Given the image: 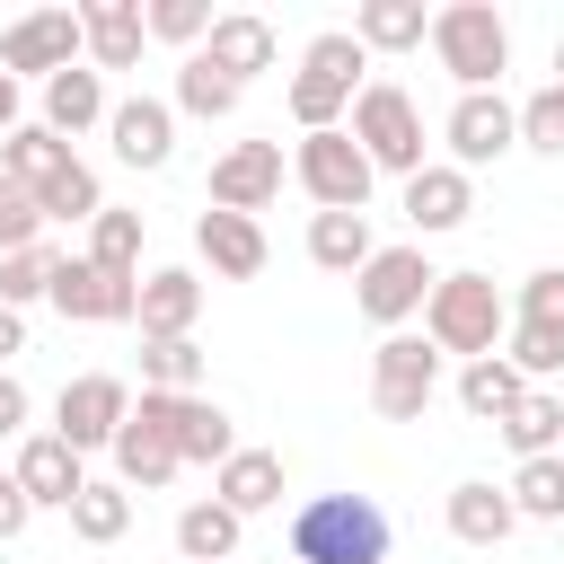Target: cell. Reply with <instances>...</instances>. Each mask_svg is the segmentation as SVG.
Wrapping results in <instances>:
<instances>
[{"instance_id": "ac0fdd59", "label": "cell", "mask_w": 564, "mask_h": 564, "mask_svg": "<svg viewBox=\"0 0 564 564\" xmlns=\"http://www.w3.org/2000/svg\"><path fill=\"white\" fill-rule=\"evenodd\" d=\"M194 256H203L220 282H256L273 247H264V229H256L247 212H203V220H194Z\"/></svg>"}, {"instance_id": "e0dca14e", "label": "cell", "mask_w": 564, "mask_h": 564, "mask_svg": "<svg viewBox=\"0 0 564 564\" xmlns=\"http://www.w3.org/2000/svg\"><path fill=\"white\" fill-rule=\"evenodd\" d=\"M467 212H476V176H467V167L432 159L423 176H405V220H414V238H441V229H458Z\"/></svg>"}, {"instance_id": "f6af8a7d", "label": "cell", "mask_w": 564, "mask_h": 564, "mask_svg": "<svg viewBox=\"0 0 564 564\" xmlns=\"http://www.w3.org/2000/svg\"><path fill=\"white\" fill-rule=\"evenodd\" d=\"M26 388H18V370H0V441H26Z\"/></svg>"}, {"instance_id": "681fc988", "label": "cell", "mask_w": 564, "mask_h": 564, "mask_svg": "<svg viewBox=\"0 0 564 564\" xmlns=\"http://www.w3.org/2000/svg\"><path fill=\"white\" fill-rule=\"evenodd\" d=\"M282 564H291V555H282Z\"/></svg>"}, {"instance_id": "cb8c5ba5", "label": "cell", "mask_w": 564, "mask_h": 564, "mask_svg": "<svg viewBox=\"0 0 564 564\" xmlns=\"http://www.w3.org/2000/svg\"><path fill=\"white\" fill-rule=\"evenodd\" d=\"M176 458L185 467H229L238 458V423L220 397H176Z\"/></svg>"}, {"instance_id": "9c48e42d", "label": "cell", "mask_w": 564, "mask_h": 564, "mask_svg": "<svg viewBox=\"0 0 564 564\" xmlns=\"http://www.w3.org/2000/svg\"><path fill=\"white\" fill-rule=\"evenodd\" d=\"M432 264H423V247H379L361 273H352V308L370 317V326H405V317H423V300H432Z\"/></svg>"}, {"instance_id": "74e56055", "label": "cell", "mask_w": 564, "mask_h": 564, "mask_svg": "<svg viewBox=\"0 0 564 564\" xmlns=\"http://www.w3.org/2000/svg\"><path fill=\"white\" fill-rule=\"evenodd\" d=\"M511 511H520V520H564V449L511 467Z\"/></svg>"}, {"instance_id": "3957f363", "label": "cell", "mask_w": 564, "mask_h": 564, "mask_svg": "<svg viewBox=\"0 0 564 564\" xmlns=\"http://www.w3.org/2000/svg\"><path fill=\"white\" fill-rule=\"evenodd\" d=\"M423 335H432L441 352H467V361L502 352L511 308H502L494 273H441V282H432V300H423Z\"/></svg>"}, {"instance_id": "d6a6232c", "label": "cell", "mask_w": 564, "mask_h": 564, "mask_svg": "<svg viewBox=\"0 0 564 564\" xmlns=\"http://www.w3.org/2000/svg\"><path fill=\"white\" fill-rule=\"evenodd\" d=\"M176 115H194V123H229V115H238V79H220L203 53H185V70H176Z\"/></svg>"}, {"instance_id": "277c9868", "label": "cell", "mask_w": 564, "mask_h": 564, "mask_svg": "<svg viewBox=\"0 0 564 564\" xmlns=\"http://www.w3.org/2000/svg\"><path fill=\"white\" fill-rule=\"evenodd\" d=\"M432 53H441V70L458 79V97H476V88H502V70H511V26L494 18V0H449V9H432Z\"/></svg>"}, {"instance_id": "603a6c76", "label": "cell", "mask_w": 564, "mask_h": 564, "mask_svg": "<svg viewBox=\"0 0 564 564\" xmlns=\"http://www.w3.org/2000/svg\"><path fill=\"white\" fill-rule=\"evenodd\" d=\"M511 529H520V511H511V485H485V476L449 485V538H458V546H502Z\"/></svg>"}, {"instance_id": "d4e9b609", "label": "cell", "mask_w": 564, "mask_h": 564, "mask_svg": "<svg viewBox=\"0 0 564 564\" xmlns=\"http://www.w3.org/2000/svg\"><path fill=\"white\" fill-rule=\"evenodd\" d=\"M212 502H229L238 520L282 502V449H238L229 467H212Z\"/></svg>"}, {"instance_id": "ba28073f", "label": "cell", "mask_w": 564, "mask_h": 564, "mask_svg": "<svg viewBox=\"0 0 564 564\" xmlns=\"http://www.w3.org/2000/svg\"><path fill=\"white\" fill-rule=\"evenodd\" d=\"M432 388H441V344L432 335H379V352H370V405L388 423H423Z\"/></svg>"}, {"instance_id": "7dc6e473", "label": "cell", "mask_w": 564, "mask_h": 564, "mask_svg": "<svg viewBox=\"0 0 564 564\" xmlns=\"http://www.w3.org/2000/svg\"><path fill=\"white\" fill-rule=\"evenodd\" d=\"M18 123H26V115H18V79H9V70H0V141H9V132H18Z\"/></svg>"}, {"instance_id": "d590c367", "label": "cell", "mask_w": 564, "mask_h": 564, "mask_svg": "<svg viewBox=\"0 0 564 564\" xmlns=\"http://www.w3.org/2000/svg\"><path fill=\"white\" fill-rule=\"evenodd\" d=\"M88 264H106V273H132L141 282V212H97L88 220Z\"/></svg>"}, {"instance_id": "ffe728a7", "label": "cell", "mask_w": 564, "mask_h": 564, "mask_svg": "<svg viewBox=\"0 0 564 564\" xmlns=\"http://www.w3.org/2000/svg\"><path fill=\"white\" fill-rule=\"evenodd\" d=\"M79 26H88V70H132L141 44H150V9L141 0H88Z\"/></svg>"}, {"instance_id": "8992f818", "label": "cell", "mask_w": 564, "mask_h": 564, "mask_svg": "<svg viewBox=\"0 0 564 564\" xmlns=\"http://www.w3.org/2000/svg\"><path fill=\"white\" fill-rule=\"evenodd\" d=\"M352 141L370 150V167H388V176H423L432 159H423V115H414V97L397 88V79H370L361 97H352Z\"/></svg>"}, {"instance_id": "ee69618b", "label": "cell", "mask_w": 564, "mask_h": 564, "mask_svg": "<svg viewBox=\"0 0 564 564\" xmlns=\"http://www.w3.org/2000/svg\"><path fill=\"white\" fill-rule=\"evenodd\" d=\"M26 520H35L26 485H18V476H0V546H9V538H26Z\"/></svg>"}, {"instance_id": "8fae6325", "label": "cell", "mask_w": 564, "mask_h": 564, "mask_svg": "<svg viewBox=\"0 0 564 564\" xmlns=\"http://www.w3.org/2000/svg\"><path fill=\"white\" fill-rule=\"evenodd\" d=\"M88 53V26H79V9H35V18H18L9 35H0V70L9 79H53V70H70Z\"/></svg>"}, {"instance_id": "4316f807", "label": "cell", "mask_w": 564, "mask_h": 564, "mask_svg": "<svg viewBox=\"0 0 564 564\" xmlns=\"http://www.w3.org/2000/svg\"><path fill=\"white\" fill-rule=\"evenodd\" d=\"M352 35H361V53H414L432 35V18H423V0H361Z\"/></svg>"}, {"instance_id": "4dcf8cb0", "label": "cell", "mask_w": 564, "mask_h": 564, "mask_svg": "<svg viewBox=\"0 0 564 564\" xmlns=\"http://www.w3.org/2000/svg\"><path fill=\"white\" fill-rule=\"evenodd\" d=\"M0 167L35 194L44 176H62V167H70V141H62V132H44V123H18V132L0 141Z\"/></svg>"}, {"instance_id": "7bdbcfd3", "label": "cell", "mask_w": 564, "mask_h": 564, "mask_svg": "<svg viewBox=\"0 0 564 564\" xmlns=\"http://www.w3.org/2000/svg\"><path fill=\"white\" fill-rule=\"evenodd\" d=\"M511 317H555L564 326V264H538L529 282H520V308Z\"/></svg>"}, {"instance_id": "f1b7e54d", "label": "cell", "mask_w": 564, "mask_h": 564, "mask_svg": "<svg viewBox=\"0 0 564 564\" xmlns=\"http://www.w3.org/2000/svg\"><path fill=\"white\" fill-rule=\"evenodd\" d=\"M520 397H529V379H520L502 352H485V361H467V370H458V405H467L476 423H502Z\"/></svg>"}, {"instance_id": "836d02e7", "label": "cell", "mask_w": 564, "mask_h": 564, "mask_svg": "<svg viewBox=\"0 0 564 564\" xmlns=\"http://www.w3.org/2000/svg\"><path fill=\"white\" fill-rule=\"evenodd\" d=\"M35 212H44V229H53V220H97V212H106L97 167H88V159H70L62 176H44V185H35Z\"/></svg>"}, {"instance_id": "5bb4252c", "label": "cell", "mask_w": 564, "mask_h": 564, "mask_svg": "<svg viewBox=\"0 0 564 564\" xmlns=\"http://www.w3.org/2000/svg\"><path fill=\"white\" fill-rule=\"evenodd\" d=\"M282 194V141H238V150H220L212 159V212H264Z\"/></svg>"}, {"instance_id": "44dd1931", "label": "cell", "mask_w": 564, "mask_h": 564, "mask_svg": "<svg viewBox=\"0 0 564 564\" xmlns=\"http://www.w3.org/2000/svg\"><path fill=\"white\" fill-rule=\"evenodd\" d=\"M203 62L220 70V79H256V70H273V26L256 18V9H220L212 18V35H203Z\"/></svg>"}, {"instance_id": "5b68a950", "label": "cell", "mask_w": 564, "mask_h": 564, "mask_svg": "<svg viewBox=\"0 0 564 564\" xmlns=\"http://www.w3.org/2000/svg\"><path fill=\"white\" fill-rule=\"evenodd\" d=\"M291 176H300V194H308L317 212H361L370 185H379V167H370V150L352 141V123H335V132H300Z\"/></svg>"}, {"instance_id": "ab89813d", "label": "cell", "mask_w": 564, "mask_h": 564, "mask_svg": "<svg viewBox=\"0 0 564 564\" xmlns=\"http://www.w3.org/2000/svg\"><path fill=\"white\" fill-rule=\"evenodd\" d=\"M53 264H62V256H53L44 238H35V247H18V256H0V300H9V308L44 300V291H53Z\"/></svg>"}, {"instance_id": "c3c4849f", "label": "cell", "mask_w": 564, "mask_h": 564, "mask_svg": "<svg viewBox=\"0 0 564 564\" xmlns=\"http://www.w3.org/2000/svg\"><path fill=\"white\" fill-rule=\"evenodd\" d=\"M555 88H564V35H555Z\"/></svg>"}, {"instance_id": "1f68e13d", "label": "cell", "mask_w": 564, "mask_h": 564, "mask_svg": "<svg viewBox=\"0 0 564 564\" xmlns=\"http://www.w3.org/2000/svg\"><path fill=\"white\" fill-rule=\"evenodd\" d=\"M502 361H511L529 388H538V379H555V370H564V326H555V317H511Z\"/></svg>"}, {"instance_id": "2e32d148", "label": "cell", "mask_w": 564, "mask_h": 564, "mask_svg": "<svg viewBox=\"0 0 564 564\" xmlns=\"http://www.w3.org/2000/svg\"><path fill=\"white\" fill-rule=\"evenodd\" d=\"M106 141H115L123 167H167V159H176V106H159V97H115Z\"/></svg>"}, {"instance_id": "52a82bcc", "label": "cell", "mask_w": 564, "mask_h": 564, "mask_svg": "<svg viewBox=\"0 0 564 564\" xmlns=\"http://www.w3.org/2000/svg\"><path fill=\"white\" fill-rule=\"evenodd\" d=\"M176 467H185V458H176V397H167V388H141L132 423L115 432V485H123V494H159Z\"/></svg>"}, {"instance_id": "f546056e", "label": "cell", "mask_w": 564, "mask_h": 564, "mask_svg": "<svg viewBox=\"0 0 564 564\" xmlns=\"http://www.w3.org/2000/svg\"><path fill=\"white\" fill-rule=\"evenodd\" d=\"M494 432H502V441H511L520 458H555V449H564V397L529 388V397H520V405H511V414H502Z\"/></svg>"}, {"instance_id": "f35d334b", "label": "cell", "mask_w": 564, "mask_h": 564, "mask_svg": "<svg viewBox=\"0 0 564 564\" xmlns=\"http://www.w3.org/2000/svg\"><path fill=\"white\" fill-rule=\"evenodd\" d=\"M520 150H538V159H564V88H555V79L520 97Z\"/></svg>"}, {"instance_id": "60d3db41", "label": "cell", "mask_w": 564, "mask_h": 564, "mask_svg": "<svg viewBox=\"0 0 564 564\" xmlns=\"http://www.w3.org/2000/svg\"><path fill=\"white\" fill-rule=\"evenodd\" d=\"M44 238V212H35V194L0 167V256H18V247H35Z\"/></svg>"}, {"instance_id": "83f0119b", "label": "cell", "mask_w": 564, "mask_h": 564, "mask_svg": "<svg viewBox=\"0 0 564 564\" xmlns=\"http://www.w3.org/2000/svg\"><path fill=\"white\" fill-rule=\"evenodd\" d=\"M379 247H370V212H317L308 220V264L326 273H361Z\"/></svg>"}, {"instance_id": "484cf974", "label": "cell", "mask_w": 564, "mask_h": 564, "mask_svg": "<svg viewBox=\"0 0 564 564\" xmlns=\"http://www.w3.org/2000/svg\"><path fill=\"white\" fill-rule=\"evenodd\" d=\"M238 529H247V520L203 494V502L176 511V555H185V564H238Z\"/></svg>"}, {"instance_id": "30bf717a", "label": "cell", "mask_w": 564, "mask_h": 564, "mask_svg": "<svg viewBox=\"0 0 564 564\" xmlns=\"http://www.w3.org/2000/svg\"><path fill=\"white\" fill-rule=\"evenodd\" d=\"M132 423V388L115 379V370H79L62 397H53V432L88 458V449H115V432Z\"/></svg>"}, {"instance_id": "7c38bea8", "label": "cell", "mask_w": 564, "mask_h": 564, "mask_svg": "<svg viewBox=\"0 0 564 564\" xmlns=\"http://www.w3.org/2000/svg\"><path fill=\"white\" fill-rule=\"evenodd\" d=\"M441 141H449V167L476 176V167H494L502 150H520V106H502V88H476V97L449 106Z\"/></svg>"}, {"instance_id": "7402d4cb", "label": "cell", "mask_w": 564, "mask_h": 564, "mask_svg": "<svg viewBox=\"0 0 564 564\" xmlns=\"http://www.w3.org/2000/svg\"><path fill=\"white\" fill-rule=\"evenodd\" d=\"M115 115V97H106V70H88V62H70V70H53L44 79V132H88V123H106Z\"/></svg>"}, {"instance_id": "4fadbf2b", "label": "cell", "mask_w": 564, "mask_h": 564, "mask_svg": "<svg viewBox=\"0 0 564 564\" xmlns=\"http://www.w3.org/2000/svg\"><path fill=\"white\" fill-rule=\"evenodd\" d=\"M44 300H53L62 317H79V326H123V317L141 308V282H132V273H106V264H88V256H62Z\"/></svg>"}, {"instance_id": "6da1fadb", "label": "cell", "mask_w": 564, "mask_h": 564, "mask_svg": "<svg viewBox=\"0 0 564 564\" xmlns=\"http://www.w3.org/2000/svg\"><path fill=\"white\" fill-rule=\"evenodd\" d=\"M291 564H388V511L370 494H317L291 511Z\"/></svg>"}, {"instance_id": "7a4b0ae2", "label": "cell", "mask_w": 564, "mask_h": 564, "mask_svg": "<svg viewBox=\"0 0 564 564\" xmlns=\"http://www.w3.org/2000/svg\"><path fill=\"white\" fill-rule=\"evenodd\" d=\"M361 70H370L361 35L326 26V35H317V44L300 53V70H291V123H300V132H335V123L352 115V97L370 88Z\"/></svg>"}, {"instance_id": "e575fe53", "label": "cell", "mask_w": 564, "mask_h": 564, "mask_svg": "<svg viewBox=\"0 0 564 564\" xmlns=\"http://www.w3.org/2000/svg\"><path fill=\"white\" fill-rule=\"evenodd\" d=\"M141 388H167V397H203V344H194V335L141 344Z\"/></svg>"}, {"instance_id": "bcb514c9", "label": "cell", "mask_w": 564, "mask_h": 564, "mask_svg": "<svg viewBox=\"0 0 564 564\" xmlns=\"http://www.w3.org/2000/svg\"><path fill=\"white\" fill-rule=\"evenodd\" d=\"M18 352H26V308H9V300H0V370H9Z\"/></svg>"}, {"instance_id": "b9f144b4", "label": "cell", "mask_w": 564, "mask_h": 564, "mask_svg": "<svg viewBox=\"0 0 564 564\" xmlns=\"http://www.w3.org/2000/svg\"><path fill=\"white\" fill-rule=\"evenodd\" d=\"M150 35H159V44H194V53H203L212 9H203V0H150Z\"/></svg>"}, {"instance_id": "8d00e7d4", "label": "cell", "mask_w": 564, "mask_h": 564, "mask_svg": "<svg viewBox=\"0 0 564 564\" xmlns=\"http://www.w3.org/2000/svg\"><path fill=\"white\" fill-rule=\"evenodd\" d=\"M70 529H79V538H88V546H115V538H123V529H132V494H123V485H115V476H106V485H97V476H88V494H79V502H70Z\"/></svg>"}, {"instance_id": "d6986e66", "label": "cell", "mask_w": 564, "mask_h": 564, "mask_svg": "<svg viewBox=\"0 0 564 564\" xmlns=\"http://www.w3.org/2000/svg\"><path fill=\"white\" fill-rule=\"evenodd\" d=\"M141 344H167V335H194V317H203V273H185V264H159V273H141Z\"/></svg>"}, {"instance_id": "9a60e30c", "label": "cell", "mask_w": 564, "mask_h": 564, "mask_svg": "<svg viewBox=\"0 0 564 564\" xmlns=\"http://www.w3.org/2000/svg\"><path fill=\"white\" fill-rule=\"evenodd\" d=\"M9 476L26 485V502H35V511H70V502L88 494V467H79V449H70L62 432H26Z\"/></svg>"}]
</instances>
